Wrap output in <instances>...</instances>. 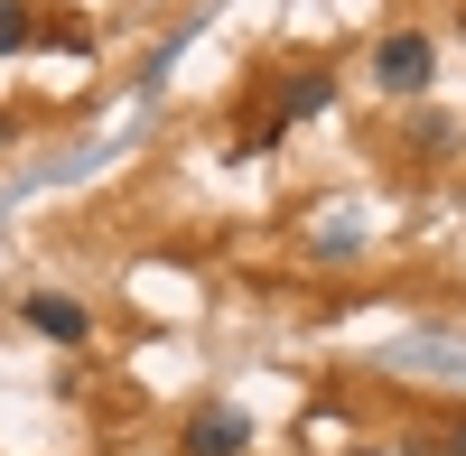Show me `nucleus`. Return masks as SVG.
Returning a JSON list of instances; mask_svg holds the SVG:
<instances>
[{
    "mask_svg": "<svg viewBox=\"0 0 466 456\" xmlns=\"http://www.w3.org/2000/svg\"><path fill=\"white\" fill-rule=\"evenodd\" d=\"M448 456H466V420H457V429H448Z\"/></svg>",
    "mask_w": 466,
    "mask_h": 456,
    "instance_id": "nucleus-6",
    "label": "nucleus"
},
{
    "mask_svg": "<svg viewBox=\"0 0 466 456\" xmlns=\"http://www.w3.org/2000/svg\"><path fill=\"white\" fill-rule=\"evenodd\" d=\"M430 74H439V47H430L420 28H392V37L373 47V84H382V94H430Z\"/></svg>",
    "mask_w": 466,
    "mask_h": 456,
    "instance_id": "nucleus-1",
    "label": "nucleus"
},
{
    "mask_svg": "<svg viewBox=\"0 0 466 456\" xmlns=\"http://www.w3.org/2000/svg\"><path fill=\"white\" fill-rule=\"evenodd\" d=\"M308 112H327V74H299L289 84V122H308Z\"/></svg>",
    "mask_w": 466,
    "mask_h": 456,
    "instance_id": "nucleus-5",
    "label": "nucleus"
},
{
    "mask_svg": "<svg viewBox=\"0 0 466 456\" xmlns=\"http://www.w3.org/2000/svg\"><path fill=\"white\" fill-rule=\"evenodd\" d=\"M28 326H37V335H56V345H75V335H85V308H75V298H47V289H37V298H28Z\"/></svg>",
    "mask_w": 466,
    "mask_h": 456,
    "instance_id": "nucleus-3",
    "label": "nucleus"
},
{
    "mask_svg": "<svg viewBox=\"0 0 466 456\" xmlns=\"http://www.w3.org/2000/svg\"><path fill=\"white\" fill-rule=\"evenodd\" d=\"M37 37V19H28V0H0V56H19Z\"/></svg>",
    "mask_w": 466,
    "mask_h": 456,
    "instance_id": "nucleus-4",
    "label": "nucleus"
},
{
    "mask_svg": "<svg viewBox=\"0 0 466 456\" xmlns=\"http://www.w3.org/2000/svg\"><path fill=\"white\" fill-rule=\"evenodd\" d=\"M243 410H206V420H187V456H243Z\"/></svg>",
    "mask_w": 466,
    "mask_h": 456,
    "instance_id": "nucleus-2",
    "label": "nucleus"
}]
</instances>
